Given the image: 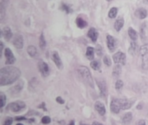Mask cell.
<instances>
[{"label": "cell", "mask_w": 148, "mask_h": 125, "mask_svg": "<svg viewBox=\"0 0 148 125\" xmlns=\"http://www.w3.org/2000/svg\"><path fill=\"white\" fill-rule=\"evenodd\" d=\"M128 35L129 37L133 40V41H136L138 39V33L135 30H134L133 28H129L128 29Z\"/></svg>", "instance_id": "24"}, {"label": "cell", "mask_w": 148, "mask_h": 125, "mask_svg": "<svg viewBox=\"0 0 148 125\" xmlns=\"http://www.w3.org/2000/svg\"><path fill=\"white\" fill-rule=\"evenodd\" d=\"M107 1H108V2H110V1H112V0H107Z\"/></svg>", "instance_id": "49"}, {"label": "cell", "mask_w": 148, "mask_h": 125, "mask_svg": "<svg viewBox=\"0 0 148 125\" xmlns=\"http://www.w3.org/2000/svg\"><path fill=\"white\" fill-rule=\"evenodd\" d=\"M3 43L1 42V52H0V57L3 55Z\"/></svg>", "instance_id": "41"}, {"label": "cell", "mask_w": 148, "mask_h": 125, "mask_svg": "<svg viewBox=\"0 0 148 125\" xmlns=\"http://www.w3.org/2000/svg\"><path fill=\"white\" fill-rule=\"evenodd\" d=\"M21 76V70L14 66H6L0 70V85L5 86L14 84Z\"/></svg>", "instance_id": "1"}, {"label": "cell", "mask_w": 148, "mask_h": 125, "mask_svg": "<svg viewBox=\"0 0 148 125\" xmlns=\"http://www.w3.org/2000/svg\"><path fill=\"white\" fill-rule=\"evenodd\" d=\"M123 25H124V19L122 17L117 19L115 21V23H114V29H115V30L116 31H120L121 30V28L123 27Z\"/></svg>", "instance_id": "21"}, {"label": "cell", "mask_w": 148, "mask_h": 125, "mask_svg": "<svg viewBox=\"0 0 148 125\" xmlns=\"http://www.w3.org/2000/svg\"><path fill=\"white\" fill-rule=\"evenodd\" d=\"M95 110L101 115V116H104L106 114V107L105 105L100 102V101H97L95 104Z\"/></svg>", "instance_id": "14"}, {"label": "cell", "mask_w": 148, "mask_h": 125, "mask_svg": "<svg viewBox=\"0 0 148 125\" xmlns=\"http://www.w3.org/2000/svg\"><path fill=\"white\" fill-rule=\"evenodd\" d=\"M146 35H147V23H142V25L140 27V37L142 40L145 39Z\"/></svg>", "instance_id": "27"}, {"label": "cell", "mask_w": 148, "mask_h": 125, "mask_svg": "<svg viewBox=\"0 0 148 125\" xmlns=\"http://www.w3.org/2000/svg\"><path fill=\"white\" fill-rule=\"evenodd\" d=\"M62 10H64L66 13H71L72 12V9L69 6V5H67V4H65V3H62Z\"/></svg>", "instance_id": "34"}, {"label": "cell", "mask_w": 148, "mask_h": 125, "mask_svg": "<svg viewBox=\"0 0 148 125\" xmlns=\"http://www.w3.org/2000/svg\"><path fill=\"white\" fill-rule=\"evenodd\" d=\"M97 85L99 87V90H100V93H101V96L104 98L107 97L108 96V87H107V84H106V82L104 80H97Z\"/></svg>", "instance_id": "8"}, {"label": "cell", "mask_w": 148, "mask_h": 125, "mask_svg": "<svg viewBox=\"0 0 148 125\" xmlns=\"http://www.w3.org/2000/svg\"><path fill=\"white\" fill-rule=\"evenodd\" d=\"M39 46L42 50H44L45 47H46V41H45V38H44V36L43 34H41L40 36V38H39Z\"/></svg>", "instance_id": "29"}, {"label": "cell", "mask_w": 148, "mask_h": 125, "mask_svg": "<svg viewBox=\"0 0 148 125\" xmlns=\"http://www.w3.org/2000/svg\"><path fill=\"white\" fill-rule=\"evenodd\" d=\"M78 74L80 76V77L82 78V80L87 84L88 86L94 88V81L92 78V75L89 71V70L86 67V66H80L77 70Z\"/></svg>", "instance_id": "2"}, {"label": "cell", "mask_w": 148, "mask_h": 125, "mask_svg": "<svg viewBox=\"0 0 148 125\" xmlns=\"http://www.w3.org/2000/svg\"><path fill=\"white\" fill-rule=\"evenodd\" d=\"M139 125H147V124H146V122H145L144 120H141V121H140V122H139Z\"/></svg>", "instance_id": "44"}, {"label": "cell", "mask_w": 148, "mask_h": 125, "mask_svg": "<svg viewBox=\"0 0 148 125\" xmlns=\"http://www.w3.org/2000/svg\"><path fill=\"white\" fill-rule=\"evenodd\" d=\"M90 66L95 70H101V63H100V61H97V60L92 61L90 63Z\"/></svg>", "instance_id": "26"}, {"label": "cell", "mask_w": 148, "mask_h": 125, "mask_svg": "<svg viewBox=\"0 0 148 125\" xmlns=\"http://www.w3.org/2000/svg\"><path fill=\"white\" fill-rule=\"evenodd\" d=\"M75 23H76V25L78 26V28H80V29H84V28H86L87 25H88L87 21H85V20H84L82 17H78L75 19Z\"/></svg>", "instance_id": "18"}, {"label": "cell", "mask_w": 148, "mask_h": 125, "mask_svg": "<svg viewBox=\"0 0 148 125\" xmlns=\"http://www.w3.org/2000/svg\"><path fill=\"white\" fill-rule=\"evenodd\" d=\"M5 102H6V97L3 93L0 94V108L3 109L5 105Z\"/></svg>", "instance_id": "33"}, {"label": "cell", "mask_w": 148, "mask_h": 125, "mask_svg": "<svg viewBox=\"0 0 148 125\" xmlns=\"http://www.w3.org/2000/svg\"><path fill=\"white\" fill-rule=\"evenodd\" d=\"M92 125H103L101 123H100V122H97V121H95L94 123H93V124Z\"/></svg>", "instance_id": "43"}, {"label": "cell", "mask_w": 148, "mask_h": 125, "mask_svg": "<svg viewBox=\"0 0 148 125\" xmlns=\"http://www.w3.org/2000/svg\"><path fill=\"white\" fill-rule=\"evenodd\" d=\"M95 51H96V53H97L98 56H101V55H102V48H101V46L100 44H98V45L96 46Z\"/></svg>", "instance_id": "39"}, {"label": "cell", "mask_w": 148, "mask_h": 125, "mask_svg": "<svg viewBox=\"0 0 148 125\" xmlns=\"http://www.w3.org/2000/svg\"><path fill=\"white\" fill-rule=\"evenodd\" d=\"M144 3H148V0H144Z\"/></svg>", "instance_id": "46"}, {"label": "cell", "mask_w": 148, "mask_h": 125, "mask_svg": "<svg viewBox=\"0 0 148 125\" xmlns=\"http://www.w3.org/2000/svg\"><path fill=\"white\" fill-rule=\"evenodd\" d=\"M123 82L121 81V80H118L117 82H116V84H115V89L117 90H121V89H122V87H123Z\"/></svg>", "instance_id": "36"}, {"label": "cell", "mask_w": 148, "mask_h": 125, "mask_svg": "<svg viewBox=\"0 0 148 125\" xmlns=\"http://www.w3.org/2000/svg\"><path fill=\"white\" fill-rule=\"evenodd\" d=\"M2 36L6 41H10V38L12 37L13 34L11 32V30L10 27H4L2 30Z\"/></svg>", "instance_id": "16"}, {"label": "cell", "mask_w": 148, "mask_h": 125, "mask_svg": "<svg viewBox=\"0 0 148 125\" xmlns=\"http://www.w3.org/2000/svg\"><path fill=\"white\" fill-rule=\"evenodd\" d=\"M135 16L137 17H139L140 19H144V18H146L147 17V11L144 8L137 9L136 11H135Z\"/></svg>", "instance_id": "17"}, {"label": "cell", "mask_w": 148, "mask_h": 125, "mask_svg": "<svg viewBox=\"0 0 148 125\" xmlns=\"http://www.w3.org/2000/svg\"><path fill=\"white\" fill-rule=\"evenodd\" d=\"M4 56H5V64L10 65L16 62V57L13 55L11 50L10 48H6L4 50Z\"/></svg>", "instance_id": "4"}, {"label": "cell", "mask_w": 148, "mask_h": 125, "mask_svg": "<svg viewBox=\"0 0 148 125\" xmlns=\"http://www.w3.org/2000/svg\"><path fill=\"white\" fill-rule=\"evenodd\" d=\"M13 123V119L11 117H6L3 121V125H11Z\"/></svg>", "instance_id": "38"}, {"label": "cell", "mask_w": 148, "mask_h": 125, "mask_svg": "<svg viewBox=\"0 0 148 125\" xmlns=\"http://www.w3.org/2000/svg\"><path fill=\"white\" fill-rule=\"evenodd\" d=\"M13 45L17 50H21L23 47V38L22 37V35H20V34L15 35L14 39H13Z\"/></svg>", "instance_id": "10"}, {"label": "cell", "mask_w": 148, "mask_h": 125, "mask_svg": "<svg viewBox=\"0 0 148 125\" xmlns=\"http://www.w3.org/2000/svg\"><path fill=\"white\" fill-rule=\"evenodd\" d=\"M27 52L28 54L31 57H36L38 56V51L36 50V48L33 45H30L28 47L27 49Z\"/></svg>", "instance_id": "20"}, {"label": "cell", "mask_w": 148, "mask_h": 125, "mask_svg": "<svg viewBox=\"0 0 148 125\" xmlns=\"http://www.w3.org/2000/svg\"><path fill=\"white\" fill-rule=\"evenodd\" d=\"M121 104V109L122 110H128L133 106V104L134 103V100H130L127 98H124V99H120Z\"/></svg>", "instance_id": "13"}, {"label": "cell", "mask_w": 148, "mask_h": 125, "mask_svg": "<svg viewBox=\"0 0 148 125\" xmlns=\"http://www.w3.org/2000/svg\"><path fill=\"white\" fill-rule=\"evenodd\" d=\"M16 125H23V124H17Z\"/></svg>", "instance_id": "48"}, {"label": "cell", "mask_w": 148, "mask_h": 125, "mask_svg": "<svg viewBox=\"0 0 148 125\" xmlns=\"http://www.w3.org/2000/svg\"><path fill=\"white\" fill-rule=\"evenodd\" d=\"M52 60H53V62L55 63V64L56 65V67L58 69H60V70L62 69L63 65H62L61 57H60V56H59L57 51H53L52 52Z\"/></svg>", "instance_id": "11"}, {"label": "cell", "mask_w": 148, "mask_h": 125, "mask_svg": "<svg viewBox=\"0 0 148 125\" xmlns=\"http://www.w3.org/2000/svg\"><path fill=\"white\" fill-rule=\"evenodd\" d=\"M56 102H57V103H59V104H64V100H63V99H62V98H61V97H58L56 98Z\"/></svg>", "instance_id": "40"}, {"label": "cell", "mask_w": 148, "mask_h": 125, "mask_svg": "<svg viewBox=\"0 0 148 125\" xmlns=\"http://www.w3.org/2000/svg\"><path fill=\"white\" fill-rule=\"evenodd\" d=\"M110 110L114 114H118L120 113L121 110V102H120V99H116V98H114L112 101H111V104H110Z\"/></svg>", "instance_id": "7"}, {"label": "cell", "mask_w": 148, "mask_h": 125, "mask_svg": "<svg viewBox=\"0 0 148 125\" xmlns=\"http://www.w3.org/2000/svg\"><path fill=\"white\" fill-rule=\"evenodd\" d=\"M4 16H5V7L3 5V3L2 2L0 4V19H1V21L3 20Z\"/></svg>", "instance_id": "32"}, {"label": "cell", "mask_w": 148, "mask_h": 125, "mask_svg": "<svg viewBox=\"0 0 148 125\" xmlns=\"http://www.w3.org/2000/svg\"><path fill=\"white\" fill-rule=\"evenodd\" d=\"M42 124H49L50 122H51V119H50V117H47V116H45V117H43L42 118Z\"/></svg>", "instance_id": "37"}, {"label": "cell", "mask_w": 148, "mask_h": 125, "mask_svg": "<svg viewBox=\"0 0 148 125\" xmlns=\"http://www.w3.org/2000/svg\"><path fill=\"white\" fill-rule=\"evenodd\" d=\"M23 88V81H19L17 84H16L12 88L10 89V93L11 96H15L17 95L21 92V90Z\"/></svg>", "instance_id": "9"}, {"label": "cell", "mask_w": 148, "mask_h": 125, "mask_svg": "<svg viewBox=\"0 0 148 125\" xmlns=\"http://www.w3.org/2000/svg\"><path fill=\"white\" fill-rule=\"evenodd\" d=\"M86 56L88 60H93L95 57V49L93 47H88L86 51Z\"/></svg>", "instance_id": "23"}, {"label": "cell", "mask_w": 148, "mask_h": 125, "mask_svg": "<svg viewBox=\"0 0 148 125\" xmlns=\"http://www.w3.org/2000/svg\"><path fill=\"white\" fill-rule=\"evenodd\" d=\"M26 107V104L23 101H16L14 103H10L8 107L6 108V110H10L12 112H19L23 110H24Z\"/></svg>", "instance_id": "3"}, {"label": "cell", "mask_w": 148, "mask_h": 125, "mask_svg": "<svg viewBox=\"0 0 148 125\" xmlns=\"http://www.w3.org/2000/svg\"><path fill=\"white\" fill-rule=\"evenodd\" d=\"M69 125H75V122H74V121H71V122H70V124H69Z\"/></svg>", "instance_id": "45"}, {"label": "cell", "mask_w": 148, "mask_h": 125, "mask_svg": "<svg viewBox=\"0 0 148 125\" xmlns=\"http://www.w3.org/2000/svg\"><path fill=\"white\" fill-rule=\"evenodd\" d=\"M81 125H88V124H82V123H81Z\"/></svg>", "instance_id": "47"}, {"label": "cell", "mask_w": 148, "mask_h": 125, "mask_svg": "<svg viewBox=\"0 0 148 125\" xmlns=\"http://www.w3.org/2000/svg\"><path fill=\"white\" fill-rule=\"evenodd\" d=\"M38 70L41 73V75L44 77H48L49 75V65L43 62V61H39L38 62Z\"/></svg>", "instance_id": "6"}, {"label": "cell", "mask_w": 148, "mask_h": 125, "mask_svg": "<svg viewBox=\"0 0 148 125\" xmlns=\"http://www.w3.org/2000/svg\"><path fill=\"white\" fill-rule=\"evenodd\" d=\"M16 121H20V120H25V118H24L23 117H16Z\"/></svg>", "instance_id": "42"}, {"label": "cell", "mask_w": 148, "mask_h": 125, "mask_svg": "<svg viewBox=\"0 0 148 125\" xmlns=\"http://www.w3.org/2000/svg\"><path fill=\"white\" fill-rule=\"evenodd\" d=\"M88 37L92 40L93 43H95L97 41V38H98V36H99V33L98 31L95 29V28H90L88 30Z\"/></svg>", "instance_id": "15"}, {"label": "cell", "mask_w": 148, "mask_h": 125, "mask_svg": "<svg viewBox=\"0 0 148 125\" xmlns=\"http://www.w3.org/2000/svg\"><path fill=\"white\" fill-rule=\"evenodd\" d=\"M138 51V46H137V44L135 43V41L132 42L130 44V46H129V49H128V52L129 54L131 55H135Z\"/></svg>", "instance_id": "22"}, {"label": "cell", "mask_w": 148, "mask_h": 125, "mask_svg": "<svg viewBox=\"0 0 148 125\" xmlns=\"http://www.w3.org/2000/svg\"><path fill=\"white\" fill-rule=\"evenodd\" d=\"M143 70H148V54L142 57V64H141Z\"/></svg>", "instance_id": "28"}, {"label": "cell", "mask_w": 148, "mask_h": 125, "mask_svg": "<svg viewBox=\"0 0 148 125\" xmlns=\"http://www.w3.org/2000/svg\"><path fill=\"white\" fill-rule=\"evenodd\" d=\"M107 44H108V47L111 52L114 51V50L116 48V41H115L114 37H112L110 35L107 36Z\"/></svg>", "instance_id": "12"}, {"label": "cell", "mask_w": 148, "mask_h": 125, "mask_svg": "<svg viewBox=\"0 0 148 125\" xmlns=\"http://www.w3.org/2000/svg\"><path fill=\"white\" fill-rule=\"evenodd\" d=\"M113 59H114V62L116 64H122V65H124L126 64L127 57H126V55L123 52L119 51V52H117V53H115L114 55Z\"/></svg>", "instance_id": "5"}, {"label": "cell", "mask_w": 148, "mask_h": 125, "mask_svg": "<svg viewBox=\"0 0 148 125\" xmlns=\"http://www.w3.org/2000/svg\"><path fill=\"white\" fill-rule=\"evenodd\" d=\"M140 56H145V55H147L148 54V44H146L144 45H142L140 49Z\"/></svg>", "instance_id": "30"}, {"label": "cell", "mask_w": 148, "mask_h": 125, "mask_svg": "<svg viewBox=\"0 0 148 125\" xmlns=\"http://www.w3.org/2000/svg\"><path fill=\"white\" fill-rule=\"evenodd\" d=\"M132 119H133V115H132V113H131V112H127V113H126V114L122 117L121 122H122L123 124H129L131 123Z\"/></svg>", "instance_id": "19"}, {"label": "cell", "mask_w": 148, "mask_h": 125, "mask_svg": "<svg viewBox=\"0 0 148 125\" xmlns=\"http://www.w3.org/2000/svg\"><path fill=\"white\" fill-rule=\"evenodd\" d=\"M117 13H118V9H117L116 7L111 8V10H110L109 12H108V17H109L110 18H114V17H116Z\"/></svg>", "instance_id": "31"}, {"label": "cell", "mask_w": 148, "mask_h": 125, "mask_svg": "<svg viewBox=\"0 0 148 125\" xmlns=\"http://www.w3.org/2000/svg\"><path fill=\"white\" fill-rule=\"evenodd\" d=\"M121 73V64H116L113 70V76L116 77H119Z\"/></svg>", "instance_id": "25"}, {"label": "cell", "mask_w": 148, "mask_h": 125, "mask_svg": "<svg viewBox=\"0 0 148 125\" xmlns=\"http://www.w3.org/2000/svg\"><path fill=\"white\" fill-rule=\"evenodd\" d=\"M103 62H104V64H105L107 66H110V65H111V59H110L109 56H108V55L104 56Z\"/></svg>", "instance_id": "35"}]
</instances>
